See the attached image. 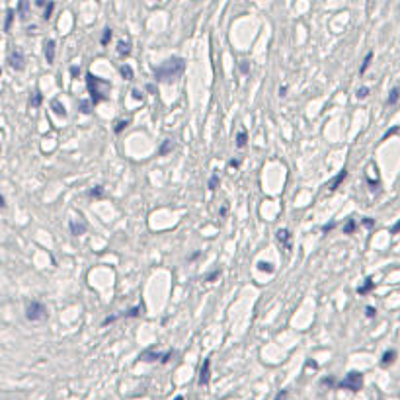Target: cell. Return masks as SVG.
I'll return each mask as SVG.
<instances>
[{
    "mask_svg": "<svg viewBox=\"0 0 400 400\" xmlns=\"http://www.w3.org/2000/svg\"><path fill=\"white\" fill-rule=\"evenodd\" d=\"M185 70V61L182 57H172L168 61L160 62L154 68V80L156 82H174Z\"/></svg>",
    "mask_w": 400,
    "mask_h": 400,
    "instance_id": "obj_1",
    "label": "cell"
},
{
    "mask_svg": "<svg viewBox=\"0 0 400 400\" xmlns=\"http://www.w3.org/2000/svg\"><path fill=\"white\" fill-rule=\"evenodd\" d=\"M86 86H88V92H90V102L94 106L104 102L108 98V90H110V82L100 78V76H94L92 72L86 74Z\"/></svg>",
    "mask_w": 400,
    "mask_h": 400,
    "instance_id": "obj_2",
    "label": "cell"
},
{
    "mask_svg": "<svg viewBox=\"0 0 400 400\" xmlns=\"http://www.w3.org/2000/svg\"><path fill=\"white\" fill-rule=\"evenodd\" d=\"M338 389L351 391V393H359V391L363 389V373H361V371H349V373L338 383Z\"/></svg>",
    "mask_w": 400,
    "mask_h": 400,
    "instance_id": "obj_3",
    "label": "cell"
},
{
    "mask_svg": "<svg viewBox=\"0 0 400 400\" xmlns=\"http://www.w3.org/2000/svg\"><path fill=\"white\" fill-rule=\"evenodd\" d=\"M26 316L31 322H39V320H45L47 318V308L43 303H37V301H31L28 308H26Z\"/></svg>",
    "mask_w": 400,
    "mask_h": 400,
    "instance_id": "obj_4",
    "label": "cell"
},
{
    "mask_svg": "<svg viewBox=\"0 0 400 400\" xmlns=\"http://www.w3.org/2000/svg\"><path fill=\"white\" fill-rule=\"evenodd\" d=\"M8 62H10V66L14 68V70H24L26 68V57H24V51L20 49V47H14L12 51H10V57H8Z\"/></svg>",
    "mask_w": 400,
    "mask_h": 400,
    "instance_id": "obj_5",
    "label": "cell"
},
{
    "mask_svg": "<svg viewBox=\"0 0 400 400\" xmlns=\"http://www.w3.org/2000/svg\"><path fill=\"white\" fill-rule=\"evenodd\" d=\"M209 379H211V359L205 357L203 365H201V371H199V385L201 387H207L209 385Z\"/></svg>",
    "mask_w": 400,
    "mask_h": 400,
    "instance_id": "obj_6",
    "label": "cell"
},
{
    "mask_svg": "<svg viewBox=\"0 0 400 400\" xmlns=\"http://www.w3.org/2000/svg\"><path fill=\"white\" fill-rule=\"evenodd\" d=\"M276 238H277V242L285 248V250H291V238H293V236H291L289 229H279L276 232Z\"/></svg>",
    "mask_w": 400,
    "mask_h": 400,
    "instance_id": "obj_7",
    "label": "cell"
},
{
    "mask_svg": "<svg viewBox=\"0 0 400 400\" xmlns=\"http://www.w3.org/2000/svg\"><path fill=\"white\" fill-rule=\"evenodd\" d=\"M162 357H164V353L154 351V349H145V351L139 355V359H141V361H145V363H151V361H156V359H160V361H162Z\"/></svg>",
    "mask_w": 400,
    "mask_h": 400,
    "instance_id": "obj_8",
    "label": "cell"
},
{
    "mask_svg": "<svg viewBox=\"0 0 400 400\" xmlns=\"http://www.w3.org/2000/svg\"><path fill=\"white\" fill-rule=\"evenodd\" d=\"M345 178H347V168H342V170L338 172V176H336V178H334V180H332L330 184H326L328 191H336V189L340 187V184H342V182H343Z\"/></svg>",
    "mask_w": 400,
    "mask_h": 400,
    "instance_id": "obj_9",
    "label": "cell"
},
{
    "mask_svg": "<svg viewBox=\"0 0 400 400\" xmlns=\"http://www.w3.org/2000/svg\"><path fill=\"white\" fill-rule=\"evenodd\" d=\"M43 47H45V59H47V64H53V61H55V41H53V39H47V41L43 43Z\"/></svg>",
    "mask_w": 400,
    "mask_h": 400,
    "instance_id": "obj_10",
    "label": "cell"
},
{
    "mask_svg": "<svg viewBox=\"0 0 400 400\" xmlns=\"http://www.w3.org/2000/svg\"><path fill=\"white\" fill-rule=\"evenodd\" d=\"M68 227H70V232H72L74 236H82V234L86 232V223H84V221H70Z\"/></svg>",
    "mask_w": 400,
    "mask_h": 400,
    "instance_id": "obj_11",
    "label": "cell"
},
{
    "mask_svg": "<svg viewBox=\"0 0 400 400\" xmlns=\"http://www.w3.org/2000/svg\"><path fill=\"white\" fill-rule=\"evenodd\" d=\"M51 108H53V112H55V115H59V117H66V110H64V106L61 104V100L59 98H53L51 100Z\"/></svg>",
    "mask_w": 400,
    "mask_h": 400,
    "instance_id": "obj_12",
    "label": "cell"
},
{
    "mask_svg": "<svg viewBox=\"0 0 400 400\" xmlns=\"http://www.w3.org/2000/svg\"><path fill=\"white\" fill-rule=\"evenodd\" d=\"M395 359H397V351H395V349L385 351V353H383V359H381V367H389V365H393Z\"/></svg>",
    "mask_w": 400,
    "mask_h": 400,
    "instance_id": "obj_13",
    "label": "cell"
},
{
    "mask_svg": "<svg viewBox=\"0 0 400 400\" xmlns=\"http://www.w3.org/2000/svg\"><path fill=\"white\" fill-rule=\"evenodd\" d=\"M117 53H119L121 57H127V55L131 53V41H129V39H121V41L117 43Z\"/></svg>",
    "mask_w": 400,
    "mask_h": 400,
    "instance_id": "obj_14",
    "label": "cell"
},
{
    "mask_svg": "<svg viewBox=\"0 0 400 400\" xmlns=\"http://www.w3.org/2000/svg\"><path fill=\"white\" fill-rule=\"evenodd\" d=\"M400 100V88L395 86L391 92H389V98H387V106H397Z\"/></svg>",
    "mask_w": 400,
    "mask_h": 400,
    "instance_id": "obj_15",
    "label": "cell"
},
{
    "mask_svg": "<svg viewBox=\"0 0 400 400\" xmlns=\"http://www.w3.org/2000/svg\"><path fill=\"white\" fill-rule=\"evenodd\" d=\"M373 287H375V281H373V277H367V279H365V283H363V285H361V287L357 289V293H359V295H367V293H369Z\"/></svg>",
    "mask_w": 400,
    "mask_h": 400,
    "instance_id": "obj_16",
    "label": "cell"
},
{
    "mask_svg": "<svg viewBox=\"0 0 400 400\" xmlns=\"http://www.w3.org/2000/svg\"><path fill=\"white\" fill-rule=\"evenodd\" d=\"M246 145H248V133L242 129V131L236 135V147H238V149H244Z\"/></svg>",
    "mask_w": 400,
    "mask_h": 400,
    "instance_id": "obj_17",
    "label": "cell"
},
{
    "mask_svg": "<svg viewBox=\"0 0 400 400\" xmlns=\"http://www.w3.org/2000/svg\"><path fill=\"white\" fill-rule=\"evenodd\" d=\"M14 16H16V12H14L12 8H8V10H6V22H4V31H10V28H12V22H14Z\"/></svg>",
    "mask_w": 400,
    "mask_h": 400,
    "instance_id": "obj_18",
    "label": "cell"
},
{
    "mask_svg": "<svg viewBox=\"0 0 400 400\" xmlns=\"http://www.w3.org/2000/svg\"><path fill=\"white\" fill-rule=\"evenodd\" d=\"M371 61H373V51H369V53L365 55L363 64H361V68H359V74H365V72H367V68L371 66Z\"/></svg>",
    "mask_w": 400,
    "mask_h": 400,
    "instance_id": "obj_19",
    "label": "cell"
},
{
    "mask_svg": "<svg viewBox=\"0 0 400 400\" xmlns=\"http://www.w3.org/2000/svg\"><path fill=\"white\" fill-rule=\"evenodd\" d=\"M172 149H174V143H172V141L168 139V141H164V143H162V147L158 149V154H160V156H164V154L170 153Z\"/></svg>",
    "mask_w": 400,
    "mask_h": 400,
    "instance_id": "obj_20",
    "label": "cell"
},
{
    "mask_svg": "<svg viewBox=\"0 0 400 400\" xmlns=\"http://www.w3.org/2000/svg\"><path fill=\"white\" fill-rule=\"evenodd\" d=\"M141 314H143V307H135L131 308V310H127V312H123V318H137Z\"/></svg>",
    "mask_w": 400,
    "mask_h": 400,
    "instance_id": "obj_21",
    "label": "cell"
},
{
    "mask_svg": "<svg viewBox=\"0 0 400 400\" xmlns=\"http://www.w3.org/2000/svg\"><path fill=\"white\" fill-rule=\"evenodd\" d=\"M112 37H114V31L110 30V28H106V30H104V33H102V39H100V43H102V45H108V43L112 41Z\"/></svg>",
    "mask_w": 400,
    "mask_h": 400,
    "instance_id": "obj_22",
    "label": "cell"
},
{
    "mask_svg": "<svg viewBox=\"0 0 400 400\" xmlns=\"http://www.w3.org/2000/svg\"><path fill=\"white\" fill-rule=\"evenodd\" d=\"M41 100H43V96H41V92H39V90H35V92H33V96H31V100H30L31 108H39Z\"/></svg>",
    "mask_w": 400,
    "mask_h": 400,
    "instance_id": "obj_23",
    "label": "cell"
},
{
    "mask_svg": "<svg viewBox=\"0 0 400 400\" xmlns=\"http://www.w3.org/2000/svg\"><path fill=\"white\" fill-rule=\"evenodd\" d=\"M121 76H123L125 80H133V68H131L129 64H123V66H121Z\"/></svg>",
    "mask_w": 400,
    "mask_h": 400,
    "instance_id": "obj_24",
    "label": "cell"
},
{
    "mask_svg": "<svg viewBox=\"0 0 400 400\" xmlns=\"http://www.w3.org/2000/svg\"><path fill=\"white\" fill-rule=\"evenodd\" d=\"M355 227H357V223H355L353 219H349V221L345 223V227H343V234H351V232L355 230Z\"/></svg>",
    "mask_w": 400,
    "mask_h": 400,
    "instance_id": "obj_25",
    "label": "cell"
},
{
    "mask_svg": "<svg viewBox=\"0 0 400 400\" xmlns=\"http://www.w3.org/2000/svg\"><path fill=\"white\" fill-rule=\"evenodd\" d=\"M258 270L260 272H268V274H274V266L270 262H258Z\"/></svg>",
    "mask_w": 400,
    "mask_h": 400,
    "instance_id": "obj_26",
    "label": "cell"
},
{
    "mask_svg": "<svg viewBox=\"0 0 400 400\" xmlns=\"http://www.w3.org/2000/svg\"><path fill=\"white\" fill-rule=\"evenodd\" d=\"M18 10H20V18L26 20V18H28V2H20V4H18Z\"/></svg>",
    "mask_w": 400,
    "mask_h": 400,
    "instance_id": "obj_27",
    "label": "cell"
},
{
    "mask_svg": "<svg viewBox=\"0 0 400 400\" xmlns=\"http://www.w3.org/2000/svg\"><path fill=\"white\" fill-rule=\"evenodd\" d=\"M355 96H357V100H365V98L369 96V88H367V86H361V88L357 90V94H355Z\"/></svg>",
    "mask_w": 400,
    "mask_h": 400,
    "instance_id": "obj_28",
    "label": "cell"
},
{
    "mask_svg": "<svg viewBox=\"0 0 400 400\" xmlns=\"http://www.w3.org/2000/svg\"><path fill=\"white\" fill-rule=\"evenodd\" d=\"M53 8H55V4H53V2H49V4L45 6V10H43V18H45V20H49V18H51Z\"/></svg>",
    "mask_w": 400,
    "mask_h": 400,
    "instance_id": "obj_29",
    "label": "cell"
},
{
    "mask_svg": "<svg viewBox=\"0 0 400 400\" xmlns=\"http://www.w3.org/2000/svg\"><path fill=\"white\" fill-rule=\"evenodd\" d=\"M217 185H219V174H213V176H211V180H209V189H211V191H215Z\"/></svg>",
    "mask_w": 400,
    "mask_h": 400,
    "instance_id": "obj_30",
    "label": "cell"
},
{
    "mask_svg": "<svg viewBox=\"0 0 400 400\" xmlns=\"http://www.w3.org/2000/svg\"><path fill=\"white\" fill-rule=\"evenodd\" d=\"M322 385H328V387H338V383H336V379H334V377H324V379H322Z\"/></svg>",
    "mask_w": 400,
    "mask_h": 400,
    "instance_id": "obj_31",
    "label": "cell"
},
{
    "mask_svg": "<svg viewBox=\"0 0 400 400\" xmlns=\"http://www.w3.org/2000/svg\"><path fill=\"white\" fill-rule=\"evenodd\" d=\"M102 195H104V187H102V185L94 187L92 191H90V197H102Z\"/></svg>",
    "mask_w": 400,
    "mask_h": 400,
    "instance_id": "obj_32",
    "label": "cell"
},
{
    "mask_svg": "<svg viewBox=\"0 0 400 400\" xmlns=\"http://www.w3.org/2000/svg\"><path fill=\"white\" fill-rule=\"evenodd\" d=\"M127 125H129V119H125V121H119V123L115 125V129H114V131H115V133L119 135V133L123 131V129H125V127H127Z\"/></svg>",
    "mask_w": 400,
    "mask_h": 400,
    "instance_id": "obj_33",
    "label": "cell"
},
{
    "mask_svg": "<svg viewBox=\"0 0 400 400\" xmlns=\"http://www.w3.org/2000/svg\"><path fill=\"white\" fill-rule=\"evenodd\" d=\"M80 112L82 114H90V102H86V100L80 102Z\"/></svg>",
    "mask_w": 400,
    "mask_h": 400,
    "instance_id": "obj_34",
    "label": "cell"
},
{
    "mask_svg": "<svg viewBox=\"0 0 400 400\" xmlns=\"http://www.w3.org/2000/svg\"><path fill=\"white\" fill-rule=\"evenodd\" d=\"M365 316H367V318H375V316H377V308L367 307L365 308Z\"/></svg>",
    "mask_w": 400,
    "mask_h": 400,
    "instance_id": "obj_35",
    "label": "cell"
},
{
    "mask_svg": "<svg viewBox=\"0 0 400 400\" xmlns=\"http://www.w3.org/2000/svg\"><path fill=\"white\" fill-rule=\"evenodd\" d=\"M400 129L399 127H393V129H391V131H387V133H385V135H383V139H381V141H387V139H389V137H391V135H395V133H399Z\"/></svg>",
    "mask_w": 400,
    "mask_h": 400,
    "instance_id": "obj_36",
    "label": "cell"
},
{
    "mask_svg": "<svg viewBox=\"0 0 400 400\" xmlns=\"http://www.w3.org/2000/svg\"><path fill=\"white\" fill-rule=\"evenodd\" d=\"M287 395H289V391H287V389H283V391H279V393H277L276 400H287Z\"/></svg>",
    "mask_w": 400,
    "mask_h": 400,
    "instance_id": "obj_37",
    "label": "cell"
},
{
    "mask_svg": "<svg viewBox=\"0 0 400 400\" xmlns=\"http://www.w3.org/2000/svg\"><path fill=\"white\" fill-rule=\"evenodd\" d=\"M219 276H221V270H213V272L207 276V281H213V279H217Z\"/></svg>",
    "mask_w": 400,
    "mask_h": 400,
    "instance_id": "obj_38",
    "label": "cell"
},
{
    "mask_svg": "<svg viewBox=\"0 0 400 400\" xmlns=\"http://www.w3.org/2000/svg\"><path fill=\"white\" fill-rule=\"evenodd\" d=\"M227 213H229V203H225V205L221 207V211H219V217H227Z\"/></svg>",
    "mask_w": 400,
    "mask_h": 400,
    "instance_id": "obj_39",
    "label": "cell"
},
{
    "mask_svg": "<svg viewBox=\"0 0 400 400\" xmlns=\"http://www.w3.org/2000/svg\"><path fill=\"white\" fill-rule=\"evenodd\" d=\"M240 70H242L244 74H246V72H250V66H248V62H246V61L240 62Z\"/></svg>",
    "mask_w": 400,
    "mask_h": 400,
    "instance_id": "obj_40",
    "label": "cell"
},
{
    "mask_svg": "<svg viewBox=\"0 0 400 400\" xmlns=\"http://www.w3.org/2000/svg\"><path fill=\"white\" fill-rule=\"evenodd\" d=\"M334 227H336V223H328V225H324V227H322V230H324V232H328V230H332Z\"/></svg>",
    "mask_w": 400,
    "mask_h": 400,
    "instance_id": "obj_41",
    "label": "cell"
},
{
    "mask_svg": "<svg viewBox=\"0 0 400 400\" xmlns=\"http://www.w3.org/2000/svg\"><path fill=\"white\" fill-rule=\"evenodd\" d=\"M133 98H135V100H143V92H141V90H133Z\"/></svg>",
    "mask_w": 400,
    "mask_h": 400,
    "instance_id": "obj_42",
    "label": "cell"
},
{
    "mask_svg": "<svg viewBox=\"0 0 400 400\" xmlns=\"http://www.w3.org/2000/svg\"><path fill=\"white\" fill-rule=\"evenodd\" d=\"M399 232H400V221L393 227V229H391V234H399Z\"/></svg>",
    "mask_w": 400,
    "mask_h": 400,
    "instance_id": "obj_43",
    "label": "cell"
},
{
    "mask_svg": "<svg viewBox=\"0 0 400 400\" xmlns=\"http://www.w3.org/2000/svg\"><path fill=\"white\" fill-rule=\"evenodd\" d=\"M78 72H80L78 66H70V74H72V76H78Z\"/></svg>",
    "mask_w": 400,
    "mask_h": 400,
    "instance_id": "obj_44",
    "label": "cell"
},
{
    "mask_svg": "<svg viewBox=\"0 0 400 400\" xmlns=\"http://www.w3.org/2000/svg\"><path fill=\"white\" fill-rule=\"evenodd\" d=\"M363 225H367V227H373V225H375V221H373V219H369V217H365V219H363Z\"/></svg>",
    "mask_w": 400,
    "mask_h": 400,
    "instance_id": "obj_45",
    "label": "cell"
},
{
    "mask_svg": "<svg viewBox=\"0 0 400 400\" xmlns=\"http://www.w3.org/2000/svg\"><path fill=\"white\" fill-rule=\"evenodd\" d=\"M238 164H240V160H236V158H232V160L229 162V166H232V168H236Z\"/></svg>",
    "mask_w": 400,
    "mask_h": 400,
    "instance_id": "obj_46",
    "label": "cell"
},
{
    "mask_svg": "<svg viewBox=\"0 0 400 400\" xmlns=\"http://www.w3.org/2000/svg\"><path fill=\"white\" fill-rule=\"evenodd\" d=\"M279 96H287V86H279Z\"/></svg>",
    "mask_w": 400,
    "mask_h": 400,
    "instance_id": "obj_47",
    "label": "cell"
},
{
    "mask_svg": "<svg viewBox=\"0 0 400 400\" xmlns=\"http://www.w3.org/2000/svg\"><path fill=\"white\" fill-rule=\"evenodd\" d=\"M0 207H2V209H4V207H6V199H4V195H2V197H0Z\"/></svg>",
    "mask_w": 400,
    "mask_h": 400,
    "instance_id": "obj_48",
    "label": "cell"
},
{
    "mask_svg": "<svg viewBox=\"0 0 400 400\" xmlns=\"http://www.w3.org/2000/svg\"><path fill=\"white\" fill-rule=\"evenodd\" d=\"M174 400H184V397H182V395H178V397H176Z\"/></svg>",
    "mask_w": 400,
    "mask_h": 400,
    "instance_id": "obj_49",
    "label": "cell"
}]
</instances>
